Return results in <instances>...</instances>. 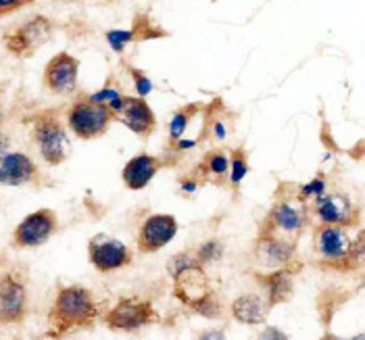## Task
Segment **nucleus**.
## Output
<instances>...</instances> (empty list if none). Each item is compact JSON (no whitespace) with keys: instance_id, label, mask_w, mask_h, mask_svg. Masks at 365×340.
Instances as JSON below:
<instances>
[{"instance_id":"31","label":"nucleus","mask_w":365,"mask_h":340,"mask_svg":"<svg viewBox=\"0 0 365 340\" xmlns=\"http://www.w3.org/2000/svg\"><path fill=\"white\" fill-rule=\"evenodd\" d=\"M259 340H288V339H286V334H284L282 330L274 328V326H269V328H265V330L261 332Z\"/></svg>"},{"instance_id":"8","label":"nucleus","mask_w":365,"mask_h":340,"mask_svg":"<svg viewBox=\"0 0 365 340\" xmlns=\"http://www.w3.org/2000/svg\"><path fill=\"white\" fill-rule=\"evenodd\" d=\"M80 61L69 53H58L44 69V86L55 94H71L78 88Z\"/></svg>"},{"instance_id":"15","label":"nucleus","mask_w":365,"mask_h":340,"mask_svg":"<svg viewBox=\"0 0 365 340\" xmlns=\"http://www.w3.org/2000/svg\"><path fill=\"white\" fill-rule=\"evenodd\" d=\"M38 177V165L26 153H6L0 161V184L24 186Z\"/></svg>"},{"instance_id":"21","label":"nucleus","mask_w":365,"mask_h":340,"mask_svg":"<svg viewBox=\"0 0 365 340\" xmlns=\"http://www.w3.org/2000/svg\"><path fill=\"white\" fill-rule=\"evenodd\" d=\"M205 170H207V173H211V175L224 177V175L230 173V157L225 153H222V150L211 153L207 157V161H205Z\"/></svg>"},{"instance_id":"12","label":"nucleus","mask_w":365,"mask_h":340,"mask_svg":"<svg viewBox=\"0 0 365 340\" xmlns=\"http://www.w3.org/2000/svg\"><path fill=\"white\" fill-rule=\"evenodd\" d=\"M315 215L319 217L322 226H353L357 217V209L344 195H324L315 200Z\"/></svg>"},{"instance_id":"32","label":"nucleus","mask_w":365,"mask_h":340,"mask_svg":"<svg viewBox=\"0 0 365 340\" xmlns=\"http://www.w3.org/2000/svg\"><path fill=\"white\" fill-rule=\"evenodd\" d=\"M197 340H225V334L222 330H205Z\"/></svg>"},{"instance_id":"25","label":"nucleus","mask_w":365,"mask_h":340,"mask_svg":"<svg viewBox=\"0 0 365 340\" xmlns=\"http://www.w3.org/2000/svg\"><path fill=\"white\" fill-rule=\"evenodd\" d=\"M326 195V182H324V177H315V180H311L309 184H305V186H301V192H299V199L307 200V199H322Z\"/></svg>"},{"instance_id":"4","label":"nucleus","mask_w":365,"mask_h":340,"mask_svg":"<svg viewBox=\"0 0 365 340\" xmlns=\"http://www.w3.org/2000/svg\"><path fill=\"white\" fill-rule=\"evenodd\" d=\"M56 227H58V220H56L55 211L38 209V211L29 213L28 217L15 227L13 242H15V247H24V249L40 247L46 240H51Z\"/></svg>"},{"instance_id":"17","label":"nucleus","mask_w":365,"mask_h":340,"mask_svg":"<svg viewBox=\"0 0 365 340\" xmlns=\"http://www.w3.org/2000/svg\"><path fill=\"white\" fill-rule=\"evenodd\" d=\"M232 313L238 321L242 324H263L267 319V313H269V305L265 299H261L259 294L255 292H247L242 297H238L234 303H232Z\"/></svg>"},{"instance_id":"16","label":"nucleus","mask_w":365,"mask_h":340,"mask_svg":"<svg viewBox=\"0 0 365 340\" xmlns=\"http://www.w3.org/2000/svg\"><path fill=\"white\" fill-rule=\"evenodd\" d=\"M159 170H161V161L157 157H153L148 153H140L125 163L121 177L130 190H142L153 182V177L159 173Z\"/></svg>"},{"instance_id":"6","label":"nucleus","mask_w":365,"mask_h":340,"mask_svg":"<svg viewBox=\"0 0 365 340\" xmlns=\"http://www.w3.org/2000/svg\"><path fill=\"white\" fill-rule=\"evenodd\" d=\"M88 257H90V263L103 274L121 269L132 261L128 247L121 240L107 236V234H98L90 240Z\"/></svg>"},{"instance_id":"3","label":"nucleus","mask_w":365,"mask_h":340,"mask_svg":"<svg viewBox=\"0 0 365 340\" xmlns=\"http://www.w3.org/2000/svg\"><path fill=\"white\" fill-rule=\"evenodd\" d=\"M113 117L115 115L107 105H98L92 103L90 98H82L71 105L67 113V128L82 140H94L109 130Z\"/></svg>"},{"instance_id":"36","label":"nucleus","mask_w":365,"mask_h":340,"mask_svg":"<svg viewBox=\"0 0 365 340\" xmlns=\"http://www.w3.org/2000/svg\"><path fill=\"white\" fill-rule=\"evenodd\" d=\"M195 144H197V142H195V140H188V142H178V146H180V148H192V146H195Z\"/></svg>"},{"instance_id":"18","label":"nucleus","mask_w":365,"mask_h":340,"mask_svg":"<svg viewBox=\"0 0 365 340\" xmlns=\"http://www.w3.org/2000/svg\"><path fill=\"white\" fill-rule=\"evenodd\" d=\"M294 257V244L284 238H263L257 247V259L265 267H282Z\"/></svg>"},{"instance_id":"35","label":"nucleus","mask_w":365,"mask_h":340,"mask_svg":"<svg viewBox=\"0 0 365 340\" xmlns=\"http://www.w3.org/2000/svg\"><path fill=\"white\" fill-rule=\"evenodd\" d=\"M186 188V192H195L197 190V182H184L182 184V190Z\"/></svg>"},{"instance_id":"19","label":"nucleus","mask_w":365,"mask_h":340,"mask_svg":"<svg viewBox=\"0 0 365 340\" xmlns=\"http://www.w3.org/2000/svg\"><path fill=\"white\" fill-rule=\"evenodd\" d=\"M269 222L280 232L297 234V232H301L303 227L307 226V211L303 207L299 209V207H294L290 202H278L269 213Z\"/></svg>"},{"instance_id":"13","label":"nucleus","mask_w":365,"mask_h":340,"mask_svg":"<svg viewBox=\"0 0 365 340\" xmlns=\"http://www.w3.org/2000/svg\"><path fill=\"white\" fill-rule=\"evenodd\" d=\"M315 249L330 261H342L353 257L355 240L340 226H322L315 234Z\"/></svg>"},{"instance_id":"29","label":"nucleus","mask_w":365,"mask_h":340,"mask_svg":"<svg viewBox=\"0 0 365 340\" xmlns=\"http://www.w3.org/2000/svg\"><path fill=\"white\" fill-rule=\"evenodd\" d=\"M132 78H134V82H136V90H138L140 98H144L146 94H150V92H153V82H150L142 71L132 69Z\"/></svg>"},{"instance_id":"26","label":"nucleus","mask_w":365,"mask_h":340,"mask_svg":"<svg viewBox=\"0 0 365 340\" xmlns=\"http://www.w3.org/2000/svg\"><path fill=\"white\" fill-rule=\"evenodd\" d=\"M107 40H109V44H111V48L115 53H121L123 51V46L128 44V42H132L134 40V31H121V29H113L107 34Z\"/></svg>"},{"instance_id":"22","label":"nucleus","mask_w":365,"mask_h":340,"mask_svg":"<svg viewBox=\"0 0 365 340\" xmlns=\"http://www.w3.org/2000/svg\"><path fill=\"white\" fill-rule=\"evenodd\" d=\"M247 173H249V163H247L245 150L232 153V157H230V182L232 184H240Z\"/></svg>"},{"instance_id":"2","label":"nucleus","mask_w":365,"mask_h":340,"mask_svg":"<svg viewBox=\"0 0 365 340\" xmlns=\"http://www.w3.org/2000/svg\"><path fill=\"white\" fill-rule=\"evenodd\" d=\"M31 136H34V142L38 146L40 157L48 165H61L63 161L69 159L71 142H69L65 125L56 119L55 115H40V117H36Z\"/></svg>"},{"instance_id":"37","label":"nucleus","mask_w":365,"mask_h":340,"mask_svg":"<svg viewBox=\"0 0 365 340\" xmlns=\"http://www.w3.org/2000/svg\"><path fill=\"white\" fill-rule=\"evenodd\" d=\"M2 119H4V113H2V109H0V123H2Z\"/></svg>"},{"instance_id":"23","label":"nucleus","mask_w":365,"mask_h":340,"mask_svg":"<svg viewBox=\"0 0 365 340\" xmlns=\"http://www.w3.org/2000/svg\"><path fill=\"white\" fill-rule=\"evenodd\" d=\"M190 117H192V111H190V109H186V111H178V113L171 117V123H169V136H171V140L178 142L182 136H184V132H186V128H188Z\"/></svg>"},{"instance_id":"7","label":"nucleus","mask_w":365,"mask_h":340,"mask_svg":"<svg viewBox=\"0 0 365 340\" xmlns=\"http://www.w3.org/2000/svg\"><path fill=\"white\" fill-rule=\"evenodd\" d=\"M53 34V24L46 17H34L31 21L24 24L21 28H17L13 34L6 36V48L17 55V57L26 58L31 53H36L42 44H46V40Z\"/></svg>"},{"instance_id":"30","label":"nucleus","mask_w":365,"mask_h":340,"mask_svg":"<svg viewBox=\"0 0 365 340\" xmlns=\"http://www.w3.org/2000/svg\"><path fill=\"white\" fill-rule=\"evenodd\" d=\"M28 2H24V0H0V15H6L11 11H19Z\"/></svg>"},{"instance_id":"10","label":"nucleus","mask_w":365,"mask_h":340,"mask_svg":"<svg viewBox=\"0 0 365 340\" xmlns=\"http://www.w3.org/2000/svg\"><path fill=\"white\" fill-rule=\"evenodd\" d=\"M28 292L26 286L13 274L0 278V324L21 321L26 315Z\"/></svg>"},{"instance_id":"5","label":"nucleus","mask_w":365,"mask_h":340,"mask_svg":"<svg viewBox=\"0 0 365 340\" xmlns=\"http://www.w3.org/2000/svg\"><path fill=\"white\" fill-rule=\"evenodd\" d=\"M157 319L155 307L140 299H121L105 315V324L113 330H138Z\"/></svg>"},{"instance_id":"27","label":"nucleus","mask_w":365,"mask_h":340,"mask_svg":"<svg viewBox=\"0 0 365 340\" xmlns=\"http://www.w3.org/2000/svg\"><path fill=\"white\" fill-rule=\"evenodd\" d=\"M195 311L200 313V315H205V317H215V315L222 313V309H220V301H217L215 294L211 292L207 299H202V301L198 303L197 307H195Z\"/></svg>"},{"instance_id":"33","label":"nucleus","mask_w":365,"mask_h":340,"mask_svg":"<svg viewBox=\"0 0 365 340\" xmlns=\"http://www.w3.org/2000/svg\"><path fill=\"white\" fill-rule=\"evenodd\" d=\"M9 153V138L0 132V161H2V157Z\"/></svg>"},{"instance_id":"28","label":"nucleus","mask_w":365,"mask_h":340,"mask_svg":"<svg viewBox=\"0 0 365 340\" xmlns=\"http://www.w3.org/2000/svg\"><path fill=\"white\" fill-rule=\"evenodd\" d=\"M222 257V244L217 240H207L200 249H198V259L200 261H215Z\"/></svg>"},{"instance_id":"24","label":"nucleus","mask_w":365,"mask_h":340,"mask_svg":"<svg viewBox=\"0 0 365 340\" xmlns=\"http://www.w3.org/2000/svg\"><path fill=\"white\" fill-rule=\"evenodd\" d=\"M123 94H121V90H119V86H113L107 84L101 92H96V94H92V96H88L92 103H98V105H107V107H111L115 101H119Z\"/></svg>"},{"instance_id":"9","label":"nucleus","mask_w":365,"mask_h":340,"mask_svg":"<svg viewBox=\"0 0 365 340\" xmlns=\"http://www.w3.org/2000/svg\"><path fill=\"white\" fill-rule=\"evenodd\" d=\"M178 234V220L173 215L157 213L142 222L138 232V247L142 253H155L175 238Z\"/></svg>"},{"instance_id":"11","label":"nucleus","mask_w":365,"mask_h":340,"mask_svg":"<svg viewBox=\"0 0 365 340\" xmlns=\"http://www.w3.org/2000/svg\"><path fill=\"white\" fill-rule=\"evenodd\" d=\"M173 282H175V297L188 305V307H197L202 299H207L211 294V286L209 280L205 276V272L198 267L197 263L190 265V267H184L182 272H178L173 276Z\"/></svg>"},{"instance_id":"14","label":"nucleus","mask_w":365,"mask_h":340,"mask_svg":"<svg viewBox=\"0 0 365 340\" xmlns=\"http://www.w3.org/2000/svg\"><path fill=\"white\" fill-rule=\"evenodd\" d=\"M128 130H132L136 136H150L155 132L157 125V117L153 113V109L148 107V103L140 96H123V109L117 115Z\"/></svg>"},{"instance_id":"20","label":"nucleus","mask_w":365,"mask_h":340,"mask_svg":"<svg viewBox=\"0 0 365 340\" xmlns=\"http://www.w3.org/2000/svg\"><path fill=\"white\" fill-rule=\"evenodd\" d=\"M265 286H267V294H269V301H267L269 307L284 303L292 294V274L286 269L274 272L265 278Z\"/></svg>"},{"instance_id":"34","label":"nucleus","mask_w":365,"mask_h":340,"mask_svg":"<svg viewBox=\"0 0 365 340\" xmlns=\"http://www.w3.org/2000/svg\"><path fill=\"white\" fill-rule=\"evenodd\" d=\"M215 134H217V138H225V128L222 121H215Z\"/></svg>"},{"instance_id":"1","label":"nucleus","mask_w":365,"mask_h":340,"mask_svg":"<svg viewBox=\"0 0 365 340\" xmlns=\"http://www.w3.org/2000/svg\"><path fill=\"white\" fill-rule=\"evenodd\" d=\"M98 307L94 303L92 292L84 286H65L58 290L51 311V321L56 330H71L78 326H86L96 319Z\"/></svg>"}]
</instances>
